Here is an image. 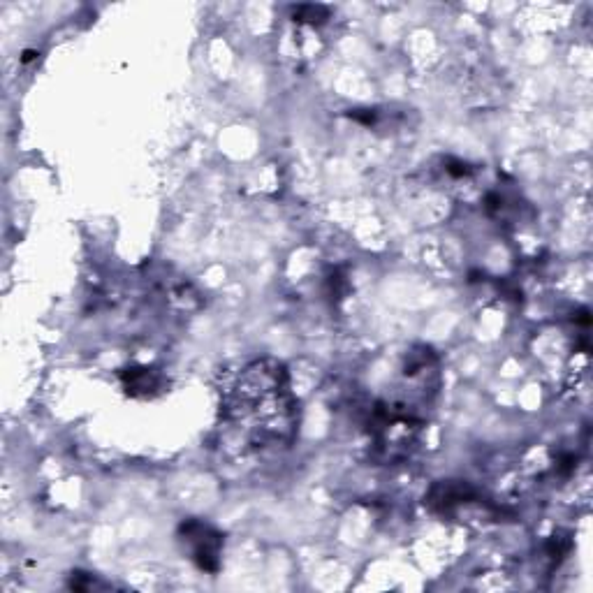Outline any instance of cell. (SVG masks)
I'll use <instances>...</instances> for the list:
<instances>
[{
    "label": "cell",
    "instance_id": "6da1fadb",
    "mask_svg": "<svg viewBox=\"0 0 593 593\" xmlns=\"http://www.w3.org/2000/svg\"><path fill=\"white\" fill-rule=\"evenodd\" d=\"M221 415L244 455L288 448L299 420L285 366L255 360L234 371L221 390Z\"/></svg>",
    "mask_w": 593,
    "mask_h": 593
},
{
    "label": "cell",
    "instance_id": "277c9868",
    "mask_svg": "<svg viewBox=\"0 0 593 593\" xmlns=\"http://www.w3.org/2000/svg\"><path fill=\"white\" fill-rule=\"evenodd\" d=\"M295 21H304V24H322L327 19V7L322 5H299L292 10Z\"/></svg>",
    "mask_w": 593,
    "mask_h": 593
},
{
    "label": "cell",
    "instance_id": "3957f363",
    "mask_svg": "<svg viewBox=\"0 0 593 593\" xmlns=\"http://www.w3.org/2000/svg\"><path fill=\"white\" fill-rule=\"evenodd\" d=\"M123 387H126L128 394L133 397H151L160 390L163 380L153 369H128L123 371Z\"/></svg>",
    "mask_w": 593,
    "mask_h": 593
},
{
    "label": "cell",
    "instance_id": "7a4b0ae2",
    "mask_svg": "<svg viewBox=\"0 0 593 593\" xmlns=\"http://www.w3.org/2000/svg\"><path fill=\"white\" fill-rule=\"evenodd\" d=\"M181 543L188 547L190 559L195 561V566L204 570V573H218L221 568V552H223V536L214 526L200 519H188L181 524L179 529Z\"/></svg>",
    "mask_w": 593,
    "mask_h": 593
}]
</instances>
